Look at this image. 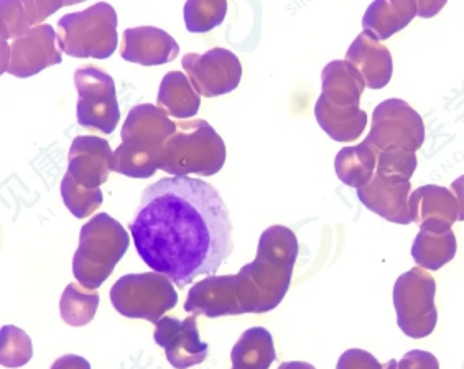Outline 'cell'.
Instances as JSON below:
<instances>
[{
	"mask_svg": "<svg viewBox=\"0 0 464 369\" xmlns=\"http://www.w3.org/2000/svg\"><path fill=\"white\" fill-rule=\"evenodd\" d=\"M130 233L142 261L179 287L216 276L234 248L219 191L191 177H167L143 189Z\"/></svg>",
	"mask_w": 464,
	"mask_h": 369,
	"instance_id": "obj_1",
	"label": "cell"
},
{
	"mask_svg": "<svg viewBox=\"0 0 464 369\" xmlns=\"http://www.w3.org/2000/svg\"><path fill=\"white\" fill-rule=\"evenodd\" d=\"M177 124L152 104H139L129 111L114 151L112 171L130 179H149L160 169L161 153L175 134Z\"/></svg>",
	"mask_w": 464,
	"mask_h": 369,
	"instance_id": "obj_2",
	"label": "cell"
},
{
	"mask_svg": "<svg viewBox=\"0 0 464 369\" xmlns=\"http://www.w3.org/2000/svg\"><path fill=\"white\" fill-rule=\"evenodd\" d=\"M296 257L298 239L290 228L270 226L262 233L256 259L241 269L256 290L257 314L277 308L285 298Z\"/></svg>",
	"mask_w": 464,
	"mask_h": 369,
	"instance_id": "obj_3",
	"label": "cell"
},
{
	"mask_svg": "<svg viewBox=\"0 0 464 369\" xmlns=\"http://www.w3.org/2000/svg\"><path fill=\"white\" fill-rule=\"evenodd\" d=\"M130 238L124 226L106 213L91 218L81 228L80 248L72 259V274L81 286L98 290L129 249Z\"/></svg>",
	"mask_w": 464,
	"mask_h": 369,
	"instance_id": "obj_4",
	"label": "cell"
},
{
	"mask_svg": "<svg viewBox=\"0 0 464 369\" xmlns=\"http://www.w3.org/2000/svg\"><path fill=\"white\" fill-rule=\"evenodd\" d=\"M226 162V144L215 127L203 119L177 122V131L161 153L160 169L173 177L197 173L213 177Z\"/></svg>",
	"mask_w": 464,
	"mask_h": 369,
	"instance_id": "obj_5",
	"label": "cell"
},
{
	"mask_svg": "<svg viewBox=\"0 0 464 369\" xmlns=\"http://www.w3.org/2000/svg\"><path fill=\"white\" fill-rule=\"evenodd\" d=\"M58 45L72 58L106 60L117 48V14L99 2L90 9L66 14L58 22Z\"/></svg>",
	"mask_w": 464,
	"mask_h": 369,
	"instance_id": "obj_6",
	"label": "cell"
},
{
	"mask_svg": "<svg viewBox=\"0 0 464 369\" xmlns=\"http://www.w3.org/2000/svg\"><path fill=\"white\" fill-rule=\"evenodd\" d=\"M111 302L127 318L159 324L179 304V294L169 277L159 272L127 274L111 288Z\"/></svg>",
	"mask_w": 464,
	"mask_h": 369,
	"instance_id": "obj_7",
	"label": "cell"
},
{
	"mask_svg": "<svg viewBox=\"0 0 464 369\" xmlns=\"http://www.w3.org/2000/svg\"><path fill=\"white\" fill-rule=\"evenodd\" d=\"M437 282L427 270L413 267L402 274L393 286V306L397 325L415 340L433 334L438 322Z\"/></svg>",
	"mask_w": 464,
	"mask_h": 369,
	"instance_id": "obj_8",
	"label": "cell"
},
{
	"mask_svg": "<svg viewBox=\"0 0 464 369\" xmlns=\"http://www.w3.org/2000/svg\"><path fill=\"white\" fill-rule=\"evenodd\" d=\"M367 139L381 153H417L425 142V124L409 102L392 98L382 101L374 109Z\"/></svg>",
	"mask_w": 464,
	"mask_h": 369,
	"instance_id": "obj_9",
	"label": "cell"
},
{
	"mask_svg": "<svg viewBox=\"0 0 464 369\" xmlns=\"http://www.w3.org/2000/svg\"><path fill=\"white\" fill-rule=\"evenodd\" d=\"M74 84L78 90L80 126L102 134H112L121 121L112 76L96 66H86L74 73Z\"/></svg>",
	"mask_w": 464,
	"mask_h": 369,
	"instance_id": "obj_10",
	"label": "cell"
},
{
	"mask_svg": "<svg viewBox=\"0 0 464 369\" xmlns=\"http://www.w3.org/2000/svg\"><path fill=\"white\" fill-rule=\"evenodd\" d=\"M58 35L52 25H40L9 42H2V73L17 78H30L45 68L62 63V52L56 48Z\"/></svg>",
	"mask_w": 464,
	"mask_h": 369,
	"instance_id": "obj_11",
	"label": "cell"
},
{
	"mask_svg": "<svg viewBox=\"0 0 464 369\" xmlns=\"http://www.w3.org/2000/svg\"><path fill=\"white\" fill-rule=\"evenodd\" d=\"M181 66L195 91L205 98L224 96L241 83V62L226 48H213L201 54H185Z\"/></svg>",
	"mask_w": 464,
	"mask_h": 369,
	"instance_id": "obj_12",
	"label": "cell"
},
{
	"mask_svg": "<svg viewBox=\"0 0 464 369\" xmlns=\"http://www.w3.org/2000/svg\"><path fill=\"white\" fill-rule=\"evenodd\" d=\"M155 343L165 350V356L175 369H188L201 364L208 356V343L201 340L197 316L179 320L163 316L155 325Z\"/></svg>",
	"mask_w": 464,
	"mask_h": 369,
	"instance_id": "obj_13",
	"label": "cell"
},
{
	"mask_svg": "<svg viewBox=\"0 0 464 369\" xmlns=\"http://www.w3.org/2000/svg\"><path fill=\"white\" fill-rule=\"evenodd\" d=\"M185 310L191 316H205L208 318L244 316L239 276H211L199 280L188 292Z\"/></svg>",
	"mask_w": 464,
	"mask_h": 369,
	"instance_id": "obj_14",
	"label": "cell"
},
{
	"mask_svg": "<svg viewBox=\"0 0 464 369\" xmlns=\"http://www.w3.org/2000/svg\"><path fill=\"white\" fill-rule=\"evenodd\" d=\"M114 152L108 141L94 135H80L68 153V173L86 189H99L112 171Z\"/></svg>",
	"mask_w": 464,
	"mask_h": 369,
	"instance_id": "obj_15",
	"label": "cell"
},
{
	"mask_svg": "<svg viewBox=\"0 0 464 369\" xmlns=\"http://www.w3.org/2000/svg\"><path fill=\"white\" fill-rule=\"evenodd\" d=\"M411 221L420 231L445 235L458 221V203L451 189L440 185H423L409 199Z\"/></svg>",
	"mask_w": 464,
	"mask_h": 369,
	"instance_id": "obj_16",
	"label": "cell"
},
{
	"mask_svg": "<svg viewBox=\"0 0 464 369\" xmlns=\"http://www.w3.org/2000/svg\"><path fill=\"white\" fill-rule=\"evenodd\" d=\"M411 181L387 180L374 175L369 185L357 189V199L372 213L395 225H411Z\"/></svg>",
	"mask_w": 464,
	"mask_h": 369,
	"instance_id": "obj_17",
	"label": "cell"
},
{
	"mask_svg": "<svg viewBox=\"0 0 464 369\" xmlns=\"http://www.w3.org/2000/svg\"><path fill=\"white\" fill-rule=\"evenodd\" d=\"M179 53V45L173 36L157 27L127 28L121 56L125 62L159 66L170 63Z\"/></svg>",
	"mask_w": 464,
	"mask_h": 369,
	"instance_id": "obj_18",
	"label": "cell"
},
{
	"mask_svg": "<svg viewBox=\"0 0 464 369\" xmlns=\"http://www.w3.org/2000/svg\"><path fill=\"white\" fill-rule=\"evenodd\" d=\"M346 62L361 73L371 90H382L392 80V54L382 42L366 32L359 34L349 46Z\"/></svg>",
	"mask_w": 464,
	"mask_h": 369,
	"instance_id": "obj_19",
	"label": "cell"
},
{
	"mask_svg": "<svg viewBox=\"0 0 464 369\" xmlns=\"http://www.w3.org/2000/svg\"><path fill=\"white\" fill-rule=\"evenodd\" d=\"M76 2H35V0H2V42L17 40L34 28L44 25V20L64 5Z\"/></svg>",
	"mask_w": 464,
	"mask_h": 369,
	"instance_id": "obj_20",
	"label": "cell"
},
{
	"mask_svg": "<svg viewBox=\"0 0 464 369\" xmlns=\"http://www.w3.org/2000/svg\"><path fill=\"white\" fill-rule=\"evenodd\" d=\"M419 15L415 0H377L367 7L362 27L379 42L389 40Z\"/></svg>",
	"mask_w": 464,
	"mask_h": 369,
	"instance_id": "obj_21",
	"label": "cell"
},
{
	"mask_svg": "<svg viewBox=\"0 0 464 369\" xmlns=\"http://www.w3.org/2000/svg\"><path fill=\"white\" fill-rule=\"evenodd\" d=\"M314 116L326 134L336 142H356L367 126L366 111L359 106H334L320 96L314 106Z\"/></svg>",
	"mask_w": 464,
	"mask_h": 369,
	"instance_id": "obj_22",
	"label": "cell"
},
{
	"mask_svg": "<svg viewBox=\"0 0 464 369\" xmlns=\"http://www.w3.org/2000/svg\"><path fill=\"white\" fill-rule=\"evenodd\" d=\"M366 83L361 73L344 60L324 66L322 73V96L334 106H361Z\"/></svg>",
	"mask_w": 464,
	"mask_h": 369,
	"instance_id": "obj_23",
	"label": "cell"
},
{
	"mask_svg": "<svg viewBox=\"0 0 464 369\" xmlns=\"http://www.w3.org/2000/svg\"><path fill=\"white\" fill-rule=\"evenodd\" d=\"M379 155L367 137L359 145L341 149L334 160L338 179L353 189H364L374 179Z\"/></svg>",
	"mask_w": 464,
	"mask_h": 369,
	"instance_id": "obj_24",
	"label": "cell"
},
{
	"mask_svg": "<svg viewBox=\"0 0 464 369\" xmlns=\"http://www.w3.org/2000/svg\"><path fill=\"white\" fill-rule=\"evenodd\" d=\"M157 106L163 109L171 118H195L201 106V98L187 74L181 72L167 73L160 83Z\"/></svg>",
	"mask_w": 464,
	"mask_h": 369,
	"instance_id": "obj_25",
	"label": "cell"
},
{
	"mask_svg": "<svg viewBox=\"0 0 464 369\" xmlns=\"http://www.w3.org/2000/svg\"><path fill=\"white\" fill-rule=\"evenodd\" d=\"M276 358L272 334L264 326L246 330L231 352L232 369H268Z\"/></svg>",
	"mask_w": 464,
	"mask_h": 369,
	"instance_id": "obj_26",
	"label": "cell"
},
{
	"mask_svg": "<svg viewBox=\"0 0 464 369\" xmlns=\"http://www.w3.org/2000/svg\"><path fill=\"white\" fill-rule=\"evenodd\" d=\"M456 236L453 231L445 235H435L429 231H420L413 246H411V257L423 270L441 269L445 264L453 261L456 256Z\"/></svg>",
	"mask_w": 464,
	"mask_h": 369,
	"instance_id": "obj_27",
	"label": "cell"
},
{
	"mask_svg": "<svg viewBox=\"0 0 464 369\" xmlns=\"http://www.w3.org/2000/svg\"><path fill=\"white\" fill-rule=\"evenodd\" d=\"M99 306L98 290L84 288L81 284H70L60 300L62 318L72 326H84L96 316Z\"/></svg>",
	"mask_w": 464,
	"mask_h": 369,
	"instance_id": "obj_28",
	"label": "cell"
},
{
	"mask_svg": "<svg viewBox=\"0 0 464 369\" xmlns=\"http://www.w3.org/2000/svg\"><path fill=\"white\" fill-rule=\"evenodd\" d=\"M227 14L224 0H188L185 4V24L191 34H206L219 27Z\"/></svg>",
	"mask_w": 464,
	"mask_h": 369,
	"instance_id": "obj_29",
	"label": "cell"
},
{
	"mask_svg": "<svg viewBox=\"0 0 464 369\" xmlns=\"http://www.w3.org/2000/svg\"><path fill=\"white\" fill-rule=\"evenodd\" d=\"M34 356L32 340L24 330L5 325L0 330V363L5 368H22Z\"/></svg>",
	"mask_w": 464,
	"mask_h": 369,
	"instance_id": "obj_30",
	"label": "cell"
},
{
	"mask_svg": "<svg viewBox=\"0 0 464 369\" xmlns=\"http://www.w3.org/2000/svg\"><path fill=\"white\" fill-rule=\"evenodd\" d=\"M62 197L64 207L70 209L72 217L88 218L102 205V191L86 189L72 180V175L66 171L62 180Z\"/></svg>",
	"mask_w": 464,
	"mask_h": 369,
	"instance_id": "obj_31",
	"label": "cell"
},
{
	"mask_svg": "<svg viewBox=\"0 0 464 369\" xmlns=\"http://www.w3.org/2000/svg\"><path fill=\"white\" fill-rule=\"evenodd\" d=\"M417 155L409 152H382L377 160L375 175L387 180L411 181L417 170Z\"/></svg>",
	"mask_w": 464,
	"mask_h": 369,
	"instance_id": "obj_32",
	"label": "cell"
},
{
	"mask_svg": "<svg viewBox=\"0 0 464 369\" xmlns=\"http://www.w3.org/2000/svg\"><path fill=\"white\" fill-rule=\"evenodd\" d=\"M384 369H440V363L431 353L411 350L405 353L401 361H389Z\"/></svg>",
	"mask_w": 464,
	"mask_h": 369,
	"instance_id": "obj_33",
	"label": "cell"
},
{
	"mask_svg": "<svg viewBox=\"0 0 464 369\" xmlns=\"http://www.w3.org/2000/svg\"><path fill=\"white\" fill-rule=\"evenodd\" d=\"M336 369H384V364H381L371 353L353 348L341 354Z\"/></svg>",
	"mask_w": 464,
	"mask_h": 369,
	"instance_id": "obj_34",
	"label": "cell"
},
{
	"mask_svg": "<svg viewBox=\"0 0 464 369\" xmlns=\"http://www.w3.org/2000/svg\"><path fill=\"white\" fill-rule=\"evenodd\" d=\"M50 369H91L90 361L78 354H64L54 361Z\"/></svg>",
	"mask_w": 464,
	"mask_h": 369,
	"instance_id": "obj_35",
	"label": "cell"
},
{
	"mask_svg": "<svg viewBox=\"0 0 464 369\" xmlns=\"http://www.w3.org/2000/svg\"><path fill=\"white\" fill-rule=\"evenodd\" d=\"M445 5H447V2H431V0H421V2H417V10H419V17H435L438 12L443 9Z\"/></svg>",
	"mask_w": 464,
	"mask_h": 369,
	"instance_id": "obj_36",
	"label": "cell"
},
{
	"mask_svg": "<svg viewBox=\"0 0 464 369\" xmlns=\"http://www.w3.org/2000/svg\"><path fill=\"white\" fill-rule=\"evenodd\" d=\"M451 191L458 203V221H464V175L451 183Z\"/></svg>",
	"mask_w": 464,
	"mask_h": 369,
	"instance_id": "obj_37",
	"label": "cell"
},
{
	"mask_svg": "<svg viewBox=\"0 0 464 369\" xmlns=\"http://www.w3.org/2000/svg\"><path fill=\"white\" fill-rule=\"evenodd\" d=\"M278 369H316L312 366L310 363H304V361H286L282 363Z\"/></svg>",
	"mask_w": 464,
	"mask_h": 369,
	"instance_id": "obj_38",
	"label": "cell"
}]
</instances>
